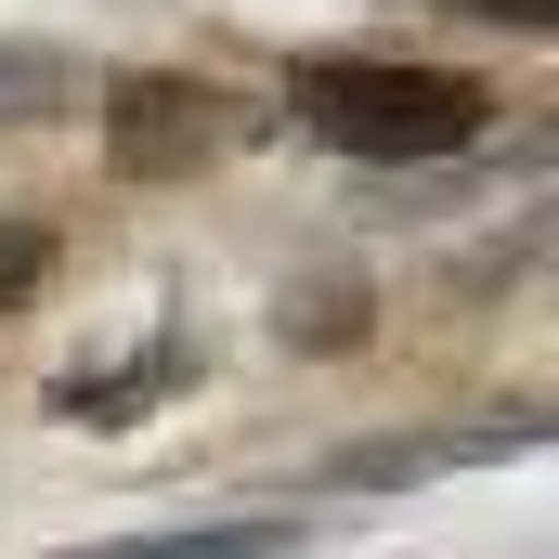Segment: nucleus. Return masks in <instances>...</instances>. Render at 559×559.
<instances>
[{
    "mask_svg": "<svg viewBox=\"0 0 559 559\" xmlns=\"http://www.w3.org/2000/svg\"><path fill=\"white\" fill-rule=\"evenodd\" d=\"M286 105L325 156H378V169H417V156H455L495 131V92L455 66H417V52H299Z\"/></svg>",
    "mask_w": 559,
    "mask_h": 559,
    "instance_id": "obj_1",
    "label": "nucleus"
},
{
    "mask_svg": "<svg viewBox=\"0 0 559 559\" xmlns=\"http://www.w3.org/2000/svg\"><path fill=\"white\" fill-rule=\"evenodd\" d=\"M235 131H248L235 92L182 79V66H118L105 79V169H131V182H182L195 156H222Z\"/></svg>",
    "mask_w": 559,
    "mask_h": 559,
    "instance_id": "obj_2",
    "label": "nucleus"
},
{
    "mask_svg": "<svg viewBox=\"0 0 559 559\" xmlns=\"http://www.w3.org/2000/svg\"><path fill=\"white\" fill-rule=\"evenodd\" d=\"M195 378V338L169 325V338H143V352H118V365H79V378H52V417H79V429H131L143 404H169Z\"/></svg>",
    "mask_w": 559,
    "mask_h": 559,
    "instance_id": "obj_3",
    "label": "nucleus"
},
{
    "mask_svg": "<svg viewBox=\"0 0 559 559\" xmlns=\"http://www.w3.org/2000/svg\"><path fill=\"white\" fill-rule=\"evenodd\" d=\"M508 442H534V417H508V429H442V442H365V455H338V481H417V468H468V455H508Z\"/></svg>",
    "mask_w": 559,
    "mask_h": 559,
    "instance_id": "obj_4",
    "label": "nucleus"
},
{
    "mask_svg": "<svg viewBox=\"0 0 559 559\" xmlns=\"http://www.w3.org/2000/svg\"><path fill=\"white\" fill-rule=\"evenodd\" d=\"M286 521H195V534H131V547H79V559H286Z\"/></svg>",
    "mask_w": 559,
    "mask_h": 559,
    "instance_id": "obj_5",
    "label": "nucleus"
},
{
    "mask_svg": "<svg viewBox=\"0 0 559 559\" xmlns=\"http://www.w3.org/2000/svg\"><path fill=\"white\" fill-rule=\"evenodd\" d=\"M39 274H52V235H39V222H0V312H13Z\"/></svg>",
    "mask_w": 559,
    "mask_h": 559,
    "instance_id": "obj_6",
    "label": "nucleus"
},
{
    "mask_svg": "<svg viewBox=\"0 0 559 559\" xmlns=\"http://www.w3.org/2000/svg\"><path fill=\"white\" fill-rule=\"evenodd\" d=\"M352 312H365L352 286H325V299H286V338H352Z\"/></svg>",
    "mask_w": 559,
    "mask_h": 559,
    "instance_id": "obj_7",
    "label": "nucleus"
},
{
    "mask_svg": "<svg viewBox=\"0 0 559 559\" xmlns=\"http://www.w3.org/2000/svg\"><path fill=\"white\" fill-rule=\"evenodd\" d=\"M442 13H481V26H547L559 0H442Z\"/></svg>",
    "mask_w": 559,
    "mask_h": 559,
    "instance_id": "obj_8",
    "label": "nucleus"
}]
</instances>
